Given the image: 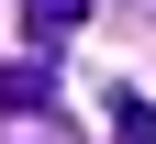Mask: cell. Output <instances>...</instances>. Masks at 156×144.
<instances>
[{"label":"cell","instance_id":"obj_1","mask_svg":"<svg viewBox=\"0 0 156 144\" xmlns=\"http://www.w3.org/2000/svg\"><path fill=\"white\" fill-rule=\"evenodd\" d=\"M56 100H67V89H56V67H45V45H34L23 67H0V111H56Z\"/></svg>","mask_w":156,"mask_h":144},{"label":"cell","instance_id":"obj_2","mask_svg":"<svg viewBox=\"0 0 156 144\" xmlns=\"http://www.w3.org/2000/svg\"><path fill=\"white\" fill-rule=\"evenodd\" d=\"M78 22H89V0H23V33H34V45H45V55L67 45Z\"/></svg>","mask_w":156,"mask_h":144},{"label":"cell","instance_id":"obj_3","mask_svg":"<svg viewBox=\"0 0 156 144\" xmlns=\"http://www.w3.org/2000/svg\"><path fill=\"white\" fill-rule=\"evenodd\" d=\"M112 133H123V144H156V111H145V100L123 89V100H112Z\"/></svg>","mask_w":156,"mask_h":144}]
</instances>
